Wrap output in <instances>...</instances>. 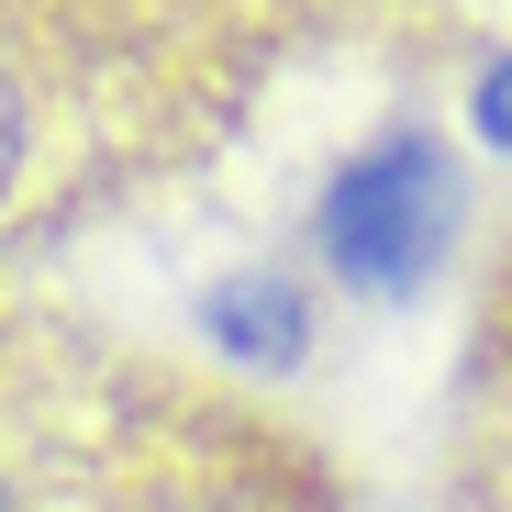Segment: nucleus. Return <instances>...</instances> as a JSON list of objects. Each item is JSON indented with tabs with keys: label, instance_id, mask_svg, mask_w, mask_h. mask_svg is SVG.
Here are the masks:
<instances>
[{
	"label": "nucleus",
	"instance_id": "f257e3e1",
	"mask_svg": "<svg viewBox=\"0 0 512 512\" xmlns=\"http://www.w3.org/2000/svg\"><path fill=\"white\" fill-rule=\"evenodd\" d=\"M446 212H457L446 156L423 134H390L357 167H334V190H323V256H334V279H368V290L423 279L435 245H446Z\"/></svg>",
	"mask_w": 512,
	"mask_h": 512
},
{
	"label": "nucleus",
	"instance_id": "f03ea898",
	"mask_svg": "<svg viewBox=\"0 0 512 512\" xmlns=\"http://www.w3.org/2000/svg\"><path fill=\"white\" fill-rule=\"evenodd\" d=\"M212 334H223L234 357H301L312 312H301L290 279H223V290H212Z\"/></svg>",
	"mask_w": 512,
	"mask_h": 512
},
{
	"label": "nucleus",
	"instance_id": "7ed1b4c3",
	"mask_svg": "<svg viewBox=\"0 0 512 512\" xmlns=\"http://www.w3.org/2000/svg\"><path fill=\"white\" fill-rule=\"evenodd\" d=\"M23 179H34V101H23L12 56H0V212L23 201Z\"/></svg>",
	"mask_w": 512,
	"mask_h": 512
},
{
	"label": "nucleus",
	"instance_id": "20e7f679",
	"mask_svg": "<svg viewBox=\"0 0 512 512\" xmlns=\"http://www.w3.org/2000/svg\"><path fill=\"white\" fill-rule=\"evenodd\" d=\"M479 134H490V145H512V56L479 78Z\"/></svg>",
	"mask_w": 512,
	"mask_h": 512
}]
</instances>
